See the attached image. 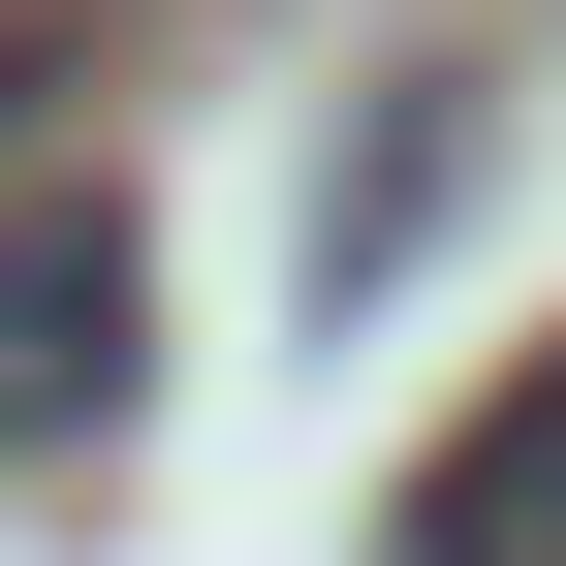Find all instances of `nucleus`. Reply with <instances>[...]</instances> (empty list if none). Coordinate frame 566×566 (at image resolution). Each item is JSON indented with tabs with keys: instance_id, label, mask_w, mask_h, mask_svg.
<instances>
[{
	"instance_id": "obj_1",
	"label": "nucleus",
	"mask_w": 566,
	"mask_h": 566,
	"mask_svg": "<svg viewBox=\"0 0 566 566\" xmlns=\"http://www.w3.org/2000/svg\"><path fill=\"white\" fill-rule=\"evenodd\" d=\"M126 346H158L126 189H32V221H0V472H32V441H95V409H126Z\"/></svg>"
},
{
	"instance_id": "obj_2",
	"label": "nucleus",
	"mask_w": 566,
	"mask_h": 566,
	"mask_svg": "<svg viewBox=\"0 0 566 566\" xmlns=\"http://www.w3.org/2000/svg\"><path fill=\"white\" fill-rule=\"evenodd\" d=\"M378 566H566V346H504V378H472V441L378 504Z\"/></svg>"
}]
</instances>
